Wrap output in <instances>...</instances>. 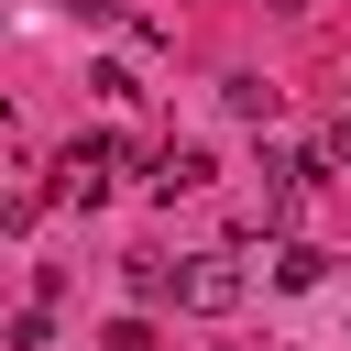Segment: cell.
Instances as JSON below:
<instances>
[{
    "mask_svg": "<svg viewBox=\"0 0 351 351\" xmlns=\"http://www.w3.org/2000/svg\"><path fill=\"white\" fill-rule=\"evenodd\" d=\"M176 307L230 318V307H241V263H230V252H186V263H176Z\"/></svg>",
    "mask_w": 351,
    "mask_h": 351,
    "instance_id": "obj_1",
    "label": "cell"
},
{
    "mask_svg": "<svg viewBox=\"0 0 351 351\" xmlns=\"http://www.w3.org/2000/svg\"><path fill=\"white\" fill-rule=\"evenodd\" d=\"M110 165H121V143H110V132L66 143V197H88V208H99V197H110Z\"/></svg>",
    "mask_w": 351,
    "mask_h": 351,
    "instance_id": "obj_2",
    "label": "cell"
},
{
    "mask_svg": "<svg viewBox=\"0 0 351 351\" xmlns=\"http://www.w3.org/2000/svg\"><path fill=\"white\" fill-rule=\"evenodd\" d=\"M208 176H219V165H208L197 143H165V154H154V197H197Z\"/></svg>",
    "mask_w": 351,
    "mask_h": 351,
    "instance_id": "obj_3",
    "label": "cell"
},
{
    "mask_svg": "<svg viewBox=\"0 0 351 351\" xmlns=\"http://www.w3.org/2000/svg\"><path fill=\"white\" fill-rule=\"evenodd\" d=\"M318 274H329V252H318V241H285V252H274V285H285V296H307Z\"/></svg>",
    "mask_w": 351,
    "mask_h": 351,
    "instance_id": "obj_4",
    "label": "cell"
},
{
    "mask_svg": "<svg viewBox=\"0 0 351 351\" xmlns=\"http://www.w3.org/2000/svg\"><path fill=\"white\" fill-rule=\"evenodd\" d=\"M219 110H230V121H274V88H263V77H219Z\"/></svg>",
    "mask_w": 351,
    "mask_h": 351,
    "instance_id": "obj_5",
    "label": "cell"
},
{
    "mask_svg": "<svg viewBox=\"0 0 351 351\" xmlns=\"http://www.w3.org/2000/svg\"><path fill=\"white\" fill-rule=\"evenodd\" d=\"M99 351H154V329H143V318H121V329H110Z\"/></svg>",
    "mask_w": 351,
    "mask_h": 351,
    "instance_id": "obj_6",
    "label": "cell"
},
{
    "mask_svg": "<svg viewBox=\"0 0 351 351\" xmlns=\"http://www.w3.org/2000/svg\"><path fill=\"white\" fill-rule=\"evenodd\" d=\"M329 165H351V110H340V121H329Z\"/></svg>",
    "mask_w": 351,
    "mask_h": 351,
    "instance_id": "obj_7",
    "label": "cell"
}]
</instances>
